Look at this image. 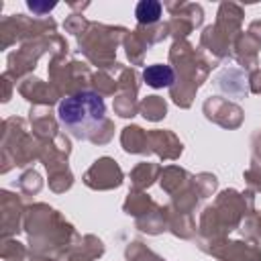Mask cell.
Returning a JSON list of instances; mask_svg holds the SVG:
<instances>
[{
    "label": "cell",
    "instance_id": "1",
    "mask_svg": "<svg viewBox=\"0 0 261 261\" xmlns=\"http://www.w3.org/2000/svg\"><path fill=\"white\" fill-rule=\"evenodd\" d=\"M59 124L75 139L94 137L106 120V104L98 92L82 90L59 102Z\"/></svg>",
    "mask_w": 261,
    "mask_h": 261
},
{
    "label": "cell",
    "instance_id": "2",
    "mask_svg": "<svg viewBox=\"0 0 261 261\" xmlns=\"http://www.w3.org/2000/svg\"><path fill=\"white\" fill-rule=\"evenodd\" d=\"M143 80L151 88H169L175 82V73H173V69L169 65L155 63V65H147L143 69Z\"/></svg>",
    "mask_w": 261,
    "mask_h": 261
},
{
    "label": "cell",
    "instance_id": "3",
    "mask_svg": "<svg viewBox=\"0 0 261 261\" xmlns=\"http://www.w3.org/2000/svg\"><path fill=\"white\" fill-rule=\"evenodd\" d=\"M135 16L141 24H153L161 16V4L157 0H143L135 8Z\"/></svg>",
    "mask_w": 261,
    "mask_h": 261
}]
</instances>
